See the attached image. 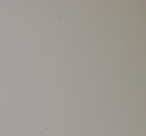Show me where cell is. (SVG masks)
<instances>
[]
</instances>
